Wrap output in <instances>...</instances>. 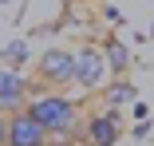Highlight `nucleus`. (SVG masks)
Segmentation results:
<instances>
[{
	"label": "nucleus",
	"instance_id": "nucleus-11",
	"mask_svg": "<svg viewBox=\"0 0 154 146\" xmlns=\"http://www.w3.org/2000/svg\"><path fill=\"white\" fill-rule=\"evenodd\" d=\"M48 146H51V142H48Z\"/></svg>",
	"mask_w": 154,
	"mask_h": 146
},
{
	"label": "nucleus",
	"instance_id": "nucleus-3",
	"mask_svg": "<svg viewBox=\"0 0 154 146\" xmlns=\"http://www.w3.org/2000/svg\"><path fill=\"white\" fill-rule=\"evenodd\" d=\"M122 138V119H119V111H95V114H87V119L79 123V142L83 146H115Z\"/></svg>",
	"mask_w": 154,
	"mask_h": 146
},
{
	"label": "nucleus",
	"instance_id": "nucleus-2",
	"mask_svg": "<svg viewBox=\"0 0 154 146\" xmlns=\"http://www.w3.org/2000/svg\"><path fill=\"white\" fill-rule=\"evenodd\" d=\"M107 63L99 55V44H83L79 51H71V83H79L83 91H99L107 83Z\"/></svg>",
	"mask_w": 154,
	"mask_h": 146
},
{
	"label": "nucleus",
	"instance_id": "nucleus-6",
	"mask_svg": "<svg viewBox=\"0 0 154 146\" xmlns=\"http://www.w3.org/2000/svg\"><path fill=\"white\" fill-rule=\"evenodd\" d=\"M8 146H48V134L28 111H12L8 114Z\"/></svg>",
	"mask_w": 154,
	"mask_h": 146
},
{
	"label": "nucleus",
	"instance_id": "nucleus-8",
	"mask_svg": "<svg viewBox=\"0 0 154 146\" xmlns=\"http://www.w3.org/2000/svg\"><path fill=\"white\" fill-rule=\"evenodd\" d=\"M99 95H103V107H111V111H119V107H131L134 99H138V91H134V83H127V79H115V83H103L99 87Z\"/></svg>",
	"mask_w": 154,
	"mask_h": 146
},
{
	"label": "nucleus",
	"instance_id": "nucleus-9",
	"mask_svg": "<svg viewBox=\"0 0 154 146\" xmlns=\"http://www.w3.org/2000/svg\"><path fill=\"white\" fill-rule=\"evenodd\" d=\"M24 55H28V47H24L20 40H16L12 47H4V59H8V63H20V59H24Z\"/></svg>",
	"mask_w": 154,
	"mask_h": 146
},
{
	"label": "nucleus",
	"instance_id": "nucleus-10",
	"mask_svg": "<svg viewBox=\"0 0 154 146\" xmlns=\"http://www.w3.org/2000/svg\"><path fill=\"white\" fill-rule=\"evenodd\" d=\"M0 146H8V114H0Z\"/></svg>",
	"mask_w": 154,
	"mask_h": 146
},
{
	"label": "nucleus",
	"instance_id": "nucleus-1",
	"mask_svg": "<svg viewBox=\"0 0 154 146\" xmlns=\"http://www.w3.org/2000/svg\"><path fill=\"white\" fill-rule=\"evenodd\" d=\"M24 111L44 126L48 142H55V138L67 142V138L79 134V103H71L67 95H59V91H44V95H36Z\"/></svg>",
	"mask_w": 154,
	"mask_h": 146
},
{
	"label": "nucleus",
	"instance_id": "nucleus-7",
	"mask_svg": "<svg viewBox=\"0 0 154 146\" xmlns=\"http://www.w3.org/2000/svg\"><path fill=\"white\" fill-rule=\"evenodd\" d=\"M99 55H103V63H107L111 75H122V71L131 67V47L122 44L119 36H107V40L99 44Z\"/></svg>",
	"mask_w": 154,
	"mask_h": 146
},
{
	"label": "nucleus",
	"instance_id": "nucleus-5",
	"mask_svg": "<svg viewBox=\"0 0 154 146\" xmlns=\"http://www.w3.org/2000/svg\"><path fill=\"white\" fill-rule=\"evenodd\" d=\"M44 95L40 83H28L24 75H16L12 67H0V114H12V111H24L28 99Z\"/></svg>",
	"mask_w": 154,
	"mask_h": 146
},
{
	"label": "nucleus",
	"instance_id": "nucleus-4",
	"mask_svg": "<svg viewBox=\"0 0 154 146\" xmlns=\"http://www.w3.org/2000/svg\"><path fill=\"white\" fill-rule=\"evenodd\" d=\"M36 79H40V87H48V91L71 87V51L67 47H48L40 55V63H36Z\"/></svg>",
	"mask_w": 154,
	"mask_h": 146
}]
</instances>
